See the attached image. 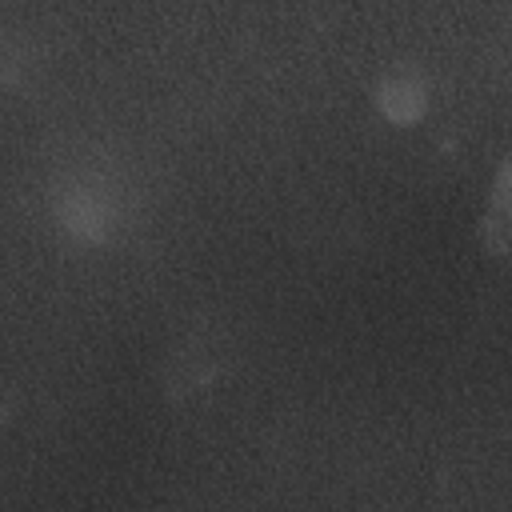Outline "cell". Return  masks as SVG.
Wrapping results in <instances>:
<instances>
[{
	"label": "cell",
	"mask_w": 512,
	"mask_h": 512,
	"mask_svg": "<svg viewBox=\"0 0 512 512\" xmlns=\"http://www.w3.org/2000/svg\"><path fill=\"white\" fill-rule=\"evenodd\" d=\"M372 104L388 124H416L428 112V80L416 68H392L376 80Z\"/></svg>",
	"instance_id": "cell-1"
},
{
	"label": "cell",
	"mask_w": 512,
	"mask_h": 512,
	"mask_svg": "<svg viewBox=\"0 0 512 512\" xmlns=\"http://www.w3.org/2000/svg\"><path fill=\"white\" fill-rule=\"evenodd\" d=\"M56 216H60L64 232H72V236L84 240V244H100V240L112 232V224H116L112 200H108L100 188H92V184L68 188V192L60 196V204H56Z\"/></svg>",
	"instance_id": "cell-2"
},
{
	"label": "cell",
	"mask_w": 512,
	"mask_h": 512,
	"mask_svg": "<svg viewBox=\"0 0 512 512\" xmlns=\"http://www.w3.org/2000/svg\"><path fill=\"white\" fill-rule=\"evenodd\" d=\"M480 244L492 256L512 252V156L492 176V196H488V208L480 216Z\"/></svg>",
	"instance_id": "cell-3"
}]
</instances>
